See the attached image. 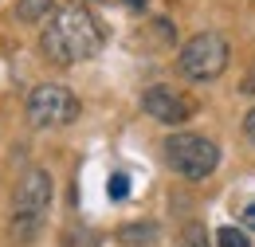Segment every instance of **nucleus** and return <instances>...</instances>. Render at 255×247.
<instances>
[{
  "instance_id": "nucleus-15",
  "label": "nucleus",
  "mask_w": 255,
  "mask_h": 247,
  "mask_svg": "<svg viewBox=\"0 0 255 247\" xmlns=\"http://www.w3.org/2000/svg\"><path fill=\"white\" fill-rule=\"evenodd\" d=\"M129 8H145V0H126Z\"/></svg>"
},
{
  "instance_id": "nucleus-9",
  "label": "nucleus",
  "mask_w": 255,
  "mask_h": 247,
  "mask_svg": "<svg viewBox=\"0 0 255 247\" xmlns=\"http://www.w3.org/2000/svg\"><path fill=\"white\" fill-rule=\"evenodd\" d=\"M216 244L220 247H252V240H248L244 228H220L216 232Z\"/></svg>"
},
{
  "instance_id": "nucleus-7",
  "label": "nucleus",
  "mask_w": 255,
  "mask_h": 247,
  "mask_svg": "<svg viewBox=\"0 0 255 247\" xmlns=\"http://www.w3.org/2000/svg\"><path fill=\"white\" fill-rule=\"evenodd\" d=\"M55 16V0H20L16 4V20L24 24H47Z\"/></svg>"
},
{
  "instance_id": "nucleus-6",
  "label": "nucleus",
  "mask_w": 255,
  "mask_h": 247,
  "mask_svg": "<svg viewBox=\"0 0 255 247\" xmlns=\"http://www.w3.org/2000/svg\"><path fill=\"white\" fill-rule=\"evenodd\" d=\"M141 110L161 125H181L192 118V102L185 94H177L173 87H149L141 94Z\"/></svg>"
},
{
  "instance_id": "nucleus-2",
  "label": "nucleus",
  "mask_w": 255,
  "mask_h": 247,
  "mask_svg": "<svg viewBox=\"0 0 255 247\" xmlns=\"http://www.w3.org/2000/svg\"><path fill=\"white\" fill-rule=\"evenodd\" d=\"M51 173L47 169H28L24 181L16 185V200H12V236L16 240H32L39 224L51 208Z\"/></svg>"
},
{
  "instance_id": "nucleus-13",
  "label": "nucleus",
  "mask_w": 255,
  "mask_h": 247,
  "mask_svg": "<svg viewBox=\"0 0 255 247\" xmlns=\"http://www.w3.org/2000/svg\"><path fill=\"white\" fill-rule=\"evenodd\" d=\"M244 133H248V141L255 145V106L248 110V118H244Z\"/></svg>"
},
{
  "instance_id": "nucleus-12",
  "label": "nucleus",
  "mask_w": 255,
  "mask_h": 247,
  "mask_svg": "<svg viewBox=\"0 0 255 247\" xmlns=\"http://www.w3.org/2000/svg\"><path fill=\"white\" fill-rule=\"evenodd\" d=\"M240 91H244V94H255V63L248 67V75H244V83H240Z\"/></svg>"
},
{
  "instance_id": "nucleus-16",
  "label": "nucleus",
  "mask_w": 255,
  "mask_h": 247,
  "mask_svg": "<svg viewBox=\"0 0 255 247\" xmlns=\"http://www.w3.org/2000/svg\"><path fill=\"white\" fill-rule=\"evenodd\" d=\"M189 247H204V244H189Z\"/></svg>"
},
{
  "instance_id": "nucleus-5",
  "label": "nucleus",
  "mask_w": 255,
  "mask_h": 247,
  "mask_svg": "<svg viewBox=\"0 0 255 247\" xmlns=\"http://www.w3.org/2000/svg\"><path fill=\"white\" fill-rule=\"evenodd\" d=\"M79 118V98L63 83H43L28 94V122L32 125H71Z\"/></svg>"
},
{
  "instance_id": "nucleus-11",
  "label": "nucleus",
  "mask_w": 255,
  "mask_h": 247,
  "mask_svg": "<svg viewBox=\"0 0 255 247\" xmlns=\"http://www.w3.org/2000/svg\"><path fill=\"white\" fill-rule=\"evenodd\" d=\"M106 196H110V200H126L129 196V177L126 173H114V177L106 181Z\"/></svg>"
},
{
  "instance_id": "nucleus-1",
  "label": "nucleus",
  "mask_w": 255,
  "mask_h": 247,
  "mask_svg": "<svg viewBox=\"0 0 255 247\" xmlns=\"http://www.w3.org/2000/svg\"><path fill=\"white\" fill-rule=\"evenodd\" d=\"M102 43H106L102 20L87 4H67V8H59L47 20V28L39 31L43 55L51 63H59V67H71V63H83V59H91V55H98Z\"/></svg>"
},
{
  "instance_id": "nucleus-8",
  "label": "nucleus",
  "mask_w": 255,
  "mask_h": 247,
  "mask_svg": "<svg viewBox=\"0 0 255 247\" xmlns=\"http://www.w3.org/2000/svg\"><path fill=\"white\" fill-rule=\"evenodd\" d=\"M118 240L126 247H133V244H153L157 240V228L153 224H126L122 232H118Z\"/></svg>"
},
{
  "instance_id": "nucleus-14",
  "label": "nucleus",
  "mask_w": 255,
  "mask_h": 247,
  "mask_svg": "<svg viewBox=\"0 0 255 247\" xmlns=\"http://www.w3.org/2000/svg\"><path fill=\"white\" fill-rule=\"evenodd\" d=\"M244 228H248V232H255V204H248V208H244Z\"/></svg>"
},
{
  "instance_id": "nucleus-10",
  "label": "nucleus",
  "mask_w": 255,
  "mask_h": 247,
  "mask_svg": "<svg viewBox=\"0 0 255 247\" xmlns=\"http://www.w3.org/2000/svg\"><path fill=\"white\" fill-rule=\"evenodd\" d=\"M63 247H98V236L87 232V228H79V236H75V228H67L63 232Z\"/></svg>"
},
{
  "instance_id": "nucleus-3",
  "label": "nucleus",
  "mask_w": 255,
  "mask_h": 247,
  "mask_svg": "<svg viewBox=\"0 0 255 247\" xmlns=\"http://www.w3.org/2000/svg\"><path fill=\"white\" fill-rule=\"evenodd\" d=\"M228 59H232V51H228V39L220 31H196L177 55V71L192 83H208L228 71Z\"/></svg>"
},
{
  "instance_id": "nucleus-4",
  "label": "nucleus",
  "mask_w": 255,
  "mask_h": 247,
  "mask_svg": "<svg viewBox=\"0 0 255 247\" xmlns=\"http://www.w3.org/2000/svg\"><path fill=\"white\" fill-rule=\"evenodd\" d=\"M165 161H169L181 177L204 181L208 173H216L220 149H216V141H208V137H200V133H169V141H165Z\"/></svg>"
}]
</instances>
